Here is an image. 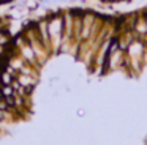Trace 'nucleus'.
Returning a JSON list of instances; mask_svg holds the SVG:
<instances>
[{
    "label": "nucleus",
    "mask_w": 147,
    "mask_h": 145,
    "mask_svg": "<svg viewBox=\"0 0 147 145\" xmlns=\"http://www.w3.org/2000/svg\"><path fill=\"white\" fill-rule=\"evenodd\" d=\"M48 17V30H49V40H51V47L52 54L60 52V46L63 41V16L59 13H52V14L46 16Z\"/></svg>",
    "instance_id": "obj_1"
},
{
    "label": "nucleus",
    "mask_w": 147,
    "mask_h": 145,
    "mask_svg": "<svg viewBox=\"0 0 147 145\" xmlns=\"http://www.w3.org/2000/svg\"><path fill=\"white\" fill-rule=\"evenodd\" d=\"M26 6H27V9H29L30 13L36 11L38 8H41V0H27Z\"/></svg>",
    "instance_id": "obj_2"
}]
</instances>
